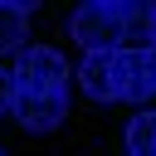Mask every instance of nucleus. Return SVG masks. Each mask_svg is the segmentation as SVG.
<instances>
[{"mask_svg": "<svg viewBox=\"0 0 156 156\" xmlns=\"http://www.w3.org/2000/svg\"><path fill=\"white\" fill-rule=\"evenodd\" d=\"M68 34L88 54H117L127 39V0H83L68 15Z\"/></svg>", "mask_w": 156, "mask_h": 156, "instance_id": "obj_1", "label": "nucleus"}, {"mask_svg": "<svg viewBox=\"0 0 156 156\" xmlns=\"http://www.w3.org/2000/svg\"><path fill=\"white\" fill-rule=\"evenodd\" d=\"M78 88L93 102H127L132 98V49L117 54H88L78 63Z\"/></svg>", "mask_w": 156, "mask_h": 156, "instance_id": "obj_2", "label": "nucleus"}, {"mask_svg": "<svg viewBox=\"0 0 156 156\" xmlns=\"http://www.w3.org/2000/svg\"><path fill=\"white\" fill-rule=\"evenodd\" d=\"M68 63H63V54L58 49H49V44H24L20 54H15V83L24 88V93H68Z\"/></svg>", "mask_w": 156, "mask_h": 156, "instance_id": "obj_3", "label": "nucleus"}, {"mask_svg": "<svg viewBox=\"0 0 156 156\" xmlns=\"http://www.w3.org/2000/svg\"><path fill=\"white\" fill-rule=\"evenodd\" d=\"M15 117L24 132H54L63 117H68V93H24L15 98Z\"/></svg>", "mask_w": 156, "mask_h": 156, "instance_id": "obj_4", "label": "nucleus"}, {"mask_svg": "<svg viewBox=\"0 0 156 156\" xmlns=\"http://www.w3.org/2000/svg\"><path fill=\"white\" fill-rule=\"evenodd\" d=\"M29 15H34V5H24V0H0V54H20V49H24Z\"/></svg>", "mask_w": 156, "mask_h": 156, "instance_id": "obj_5", "label": "nucleus"}, {"mask_svg": "<svg viewBox=\"0 0 156 156\" xmlns=\"http://www.w3.org/2000/svg\"><path fill=\"white\" fill-rule=\"evenodd\" d=\"M156 98V44L132 49V98L127 102H151Z\"/></svg>", "mask_w": 156, "mask_h": 156, "instance_id": "obj_6", "label": "nucleus"}, {"mask_svg": "<svg viewBox=\"0 0 156 156\" xmlns=\"http://www.w3.org/2000/svg\"><path fill=\"white\" fill-rule=\"evenodd\" d=\"M127 156H156V112H132V122H127Z\"/></svg>", "mask_w": 156, "mask_h": 156, "instance_id": "obj_7", "label": "nucleus"}, {"mask_svg": "<svg viewBox=\"0 0 156 156\" xmlns=\"http://www.w3.org/2000/svg\"><path fill=\"white\" fill-rule=\"evenodd\" d=\"M127 39L151 49V5H127Z\"/></svg>", "mask_w": 156, "mask_h": 156, "instance_id": "obj_8", "label": "nucleus"}, {"mask_svg": "<svg viewBox=\"0 0 156 156\" xmlns=\"http://www.w3.org/2000/svg\"><path fill=\"white\" fill-rule=\"evenodd\" d=\"M15 98H20L15 68H0V112H15Z\"/></svg>", "mask_w": 156, "mask_h": 156, "instance_id": "obj_9", "label": "nucleus"}, {"mask_svg": "<svg viewBox=\"0 0 156 156\" xmlns=\"http://www.w3.org/2000/svg\"><path fill=\"white\" fill-rule=\"evenodd\" d=\"M151 44H156V5H151Z\"/></svg>", "mask_w": 156, "mask_h": 156, "instance_id": "obj_10", "label": "nucleus"}]
</instances>
